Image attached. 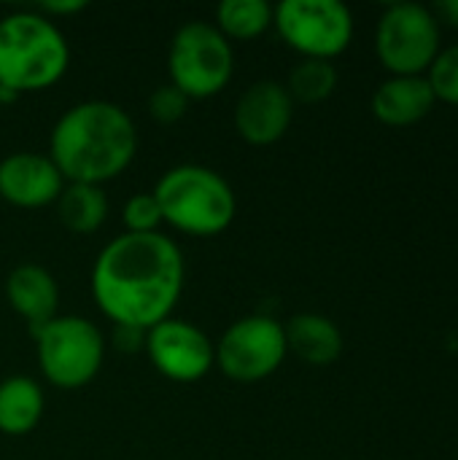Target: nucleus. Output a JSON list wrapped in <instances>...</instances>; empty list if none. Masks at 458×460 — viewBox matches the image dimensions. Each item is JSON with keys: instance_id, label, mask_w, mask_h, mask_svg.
Segmentation results:
<instances>
[{"instance_id": "nucleus-1", "label": "nucleus", "mask_w": 458, "mask_h": 460, "mask_svg": "<svg viewBox=\"0 0 458 460\" xmlns=\"http://www.w3.org/2000/svg\"><path fill=\"white\" fill-rule=\"evenodd\" d=\"M186 261L162 232L113 237L92 264V296L100 313L124 329L148 332L173 318L184 294Z\"/></svg>"}, {"instance_id": "nucleus-2", "label": "nucleus", "mask_w": 458, "mask_h": 460, "mask_svg": "<svg viewBox=\"0 0 458 460\" xmlns=\"http://www.w3.org/2000/svg\"><path fill=\"white\" fill-rule=\"evenodd\" d=\"M138 154L132 116L111 100H84L67 108L49 137V159L65 183L103 186L119 178Z\"/></svg>"}, {"instance_id": "nucleus-3", "label": "nucleus", "mask_w": 458, "mask_h": 460, "mask_svg": "<svg viewBox=\"0 0 458 460\" xmlns=\"http://www.w3.org/2000/svg\"><path fill=\"white\" fill-rule=\"evenodd\" d=\"M70 67V46L57 22L38 11L0 19V89L11 97L51 89Z\"/></svg>"}, {"instance_id": "nucleus-4", "label": "nucleus", "mask_w": 458, "mask_h": 460, "mask_svg": "<svg viewBox=\"0 0 458 460\" xmlns=\"http://www.w3.org/2000/svg\"><path fill=\"white\" fill-rule=\"evenodd\" d=\"M162 221L189 237H216L238 216V197L229 181L205 164H175L162 172L151 191Z\"/></svg>"}, {"instance_id": "nucleus-5", "label": "nucleus", "mask_w": 458, "mask_h": 460, "mask_svg": "<svg viewBox=\"0 0 458 460\" xmlns=\"http://www.w3.org/2000/svg\"><path fill=\"white\" fill-rule=\"evenodd\" d=\"M35 337V358L43 380L59 391H78L89 385L105 361L103 332L81 315H57Z\"/></svg>"}, {"instance_id": "nucleus-6", "label": "nucleus", "mask_w": 458, "mask_h": 460, "mask_svg": "<svg viewBox=\"0 0 458 460\" xmlns=\"http://www.w3.org/2000/svg\"><path fill=\"white\" fill-rule=\"evenodd\" d=\"M235 73L232 43L213 22H186L167 49V75L189 100H208L224 92Z\"/></svg>"}, {"instance_id": "nucleus-7", "label": "nucleus", "mask_w": 458, "mask_h": 460, "mask_svg": "<svg viewBox=\"0 0 458 460\" xmlns=\"http://www.w3.org/2000/svg\"><path fill=\"white\" fill-rule=\"evenodd\" d=\"M273 27L302 59L340 57L354 38V13L340 0H283L273 8Z\"/></svg>"}, {"instance_id": "nucleus-8", "label": "nucleus", "mask_w": 458, "mask_h": 460, "mask_svg": "<svg viewBox=\"0 0 458 460\" xmlns=\"http://www.w3.org/2000/svg\"><path fill=\"white\" fill-rule=\"evenodd\" d=\"M375 51L394 75H421L440 54V24L421 3H394L375 30Z\"/></svg>"}, {"instance_id": "nucleus-9", "label": "nucleus", "mask_w": 458, "mask_h": 460, "mask_svg": "<svg viewBox=\"0 0 458 460\" xmlns=\"http://www.w3.org/2000/svg\"><path fill=\"white\" fill-rule=\"evenodd\" d=\"M289 356L283 323L270 315H246L227 326L216 345V367L232 383H259L275 375Z\"/></svg>"}, {"instance_id": "nucleus-10", "label": "nucleus", "mask_w": 458, "mask_h": 460, "mask_svg": "<svg viewBox=\"0 0 458 460\" xmlns=\"http://www.w3.org/2000/svg\"><path fill=\"white\" fill-rule=\"evenodd\" d=\"M146 356L173 383H197L216 367V342L184 318H167L146 332Z\"/></svg>"}, {"instance_id": "nucleus-11", "label": "nucleus", "mask_w": 458, "mask_h": 460, "mask_svg": "<svg viewBox=\"0 0 458 460\" xmlns=\"http://www.w3.org/2000/svg\"><path fill=\"white\" fill-rule=\"evenodd\" d=\"M294 119V100L281 81L262 78L246 86L238 97L232 121L238 135L248 146H273L278 143Z\"/></svg>"}, {"instance_id": "nucleus-12", "label": "nucleus", "mask_w": 458, "mask_h": 460, "mask_svg": "<svg viewBox=\"0 0 458 460\" xmlns=\"http://www.w3.org/2000/svg\"><path fill=\"white\" fill-rule=\"evenodd\" d=\"M65 189V178L49 154L38 151H13L0 159V199L22 208L38 210L54 205Z\"/></svg>"}, {"instance_id": "nucleus-13", "label": "nucleus", "mask_w": 458, "mask_h": 460, "mask_svg": "<svg viewBox=\"0 0 458 460\" xmlns=\"http://www.w3.org/2000/svg\"><path fill=\"white\" fill-rule=\"evenodd\" d=\"M5 299L11 310L27 321L30 332L40 329L51 318H57L59 307V286L54 275L40 264H19L5 278Z\"/></svg>"}, {"instance_id": "nucleus-14", "label": "nucleus", "mask_w": 458, "mask_h": 460, "mask_svg": "<svg viewBox=\"0 0 458 460\" xmlns=\"http://www.w3.org/2000/svg\"><path fill=\"white\" fill-rule=\"evenodd\" d=\"M437 97L427 75H391L373 94V116L386 127H410L427 119Z\"/></svg>"}, {"instance_id": "nucleus-15", "label": "nucleus", "mask_w": 458, "mask_h": 460, "mask_svg": "<svg viewBox=\"0 0 458 460\" xmlns=\"http://www.w3.org/2000/svg\"><path fill=\"white\" fill-rule=\"evenodd\" d=\"M286 348L308 367H332L343 356V332L319 313H300L283 323Z\"/></svg>"}, {"instance_id": "nucleus-16", "label": "nucleus", "mask_w": 458, "mask_h": 460, "mask_svg": "<svg viewBox=\"0 0 458 460\" xmlns=\"http://www.w3.org/2000/svg\"><path fill=\"white\" fill-rule=\"evenodd\" d=\"M46 412V396L38 380L13 375L0 380V434L27 437L38 429Z\"/></svg>"}, {"instance_id": "nucleus-17", "label": "nucleus", "mask_w": 458, "mask_h": 460, "mask_svg": "<svg viewBox=\"0 0 458 460\" xmlns=\"http://www.w3.org/2000/svg\"><path fill=\"white\" fill-rule=\"evenodd\" d=\"M57 205L59 224L73 234H94L108 218V194L103 186L65 183Z\"/></svg>"}, {"instance_id": "nucleus-18", "label": "nucleus", "mask_w": 458, "mask_h": 460, "mask_svg": "<svg viewBox=\"0 0 458 460\" xmlns=\"http://www.w3.org/2000/svg\"><path fill=\"white\" fill-rule=\"evenodd\" d=\"M219 32L232 40H254L273 27V5L265 0H224L216 8Z\"/></svg>"}, {"instance_id": "nucleus-19", "label": "nucleus", "mask_w": 458, "mask_h": 460, "mask_svg": "<svg viewBox=\"0 0 458 460\" xmlns=\"http://www.w3.org/2000/svg\"><path fill=\"white\" fill-rule=\"evenodd\" d=\"M337 67L327 59H302L300 65H294V70L289 73V81L283 84L286 92L292 94L294 102L302 105H319L324 100H329L337 89Z\"/></svg>"}, {"instance_id": "nucleus-20", "label": "nucleus", "mask_w": 458, "mask_h": 460, "mask_svg": "<svg viewBox=\"0 0 458 460\" xmlns=\"http://www.w3.org/2000/svg\"><path fill=\"white\" fill-rule=\"evenodd\" d=\"M121 224H124V232H130V234H154V232H159V226L165 221H162V210H159L157 197L151 191L132 194L121 208Z\"/></svg>"}, {"instance_id": "nucleus-21", "label": "nucleus", "mask_w": 458, "mask_h": 460, "mask_svg": "<svg viewBox=\"0 0 458 460\" xmlns=\"http://www.w3.org/2000/svg\"><path fill=\"white\" fill-rule=\"evenodd\" d=\"M427 81L437 100L448 105H458V43L437 54V59L429 67Z\"/></svg>"}, {"instance_id": "nucleus-22", "label": "nucleus", "mask_w": 458, "mask_h": 460, "mask_svg": "<svg viewBox=\"0 0 458 460\" xmlns=\"http://www.w3.org/2000/svg\"><path fill=\"white\" fill-rule=\"evenodd\" d=\"M189 102H192V100H189L181 89H175V86L167 81V84L157 86V89L148 94L146 108H148V116H151L157 124L170 127V124H178V121L186 116Z\"/></svg>"}, {"instance_id": "nucleus-23", "label": "nucleus", "mask_w": 458, "mask_h": 460, "mask_svg": "<svg viewBox=\"0 0 458 460\" xmlns=\"http://www.w3.org/2000/svg\"><path fill=\"white\" fill-rule=\"evenodd\" d=\"M86 11V0H46L40 3L38 13H43L46 19H62V16H73V13H81Z\"/></svg>"}, {"instance_id": "nucleus-24", "label": "nucleus", "mask_w": 458, "mask_h": 460, "mask_svg": "<svg viewBox=\"0 0 458 460\" xmlns=\"http://www.w3.org/2000/svg\"><path fill=\"white\" fill-rule=\"evenodd\" d=\"M116 348L124 350V353H135V350H143L146 348V332L140 329H124V326H116Z\"/></svg>"}, {"instance_id": "nucleus-25", "label": "nucleus", "mask_w": 458, "mask_h": 460, "mask_svg": "<svg viewBox=\"0 0 458 460\" xmlns=\"http://www.w3.org/2000/svg\"><path fill=\"white\" fill-rule=\"evenodd\" d=\"M429 11L435 13V19H437L440 27L448 24V27L458 30V0H440V3H435Z\"/></svg>"}, {"instance_id": "nucleus-26", "label": "nucleus", "mask_w": 458, "mask_h": 460, "mask_svg": "<svg viewBox=\"0 0 458 460\" xmlns=\"http://www.w3.org/2000/svg\"><path fill=\"white\" fill-rule=\"evenodd\" d=\"M13 100H16V97H11V94H5V92L0 89V111H3V108H5L8 102H13Z\"/></svg>"}]
</instances>
